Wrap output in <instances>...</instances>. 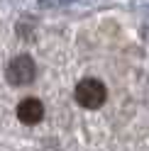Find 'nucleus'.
Segmentation results:
<instances>
[{"mask_svg":"<svg viewBox=\"0 0 149 151\" xmlns=\"http://www.w3.org/2000/svg\"><path fill=\"white\" fill-rule=\"evenodd\" d=\"M73 0H39L42 7H64V5H71Z\"/></svg>","mask_w":149,"mask_h":151,"instance_id":"nucleus-4","label":"nucleus"},{"mask_svg":"<svg viewBox=\"0 0 149 151\" xmlns=\"http://www.w3.org/2000/svg\"><path fill=\"white\" fill-rule=\"evenodd\" d=\"M44 117V105L42 100L37 98H25L20 105H17V119L22 122V124H37V122H42Z\"/></svg>","mask_w":149,"mask_h":151,"instance_id":"nucleus-3","label":"nucleus"},{"mask_svg":"<svg viewBox=\"0 0 149 151\" xmlns=\"http://www.w3.org/2000/svg\"><path fill=\"white\" fill-rule=\"evenodd\" d=\"M73 98H76V102H78L81 107L98 110L105 102V98H108L105 83L98 81V78H83L78 86H76V90H73Z\"/></svg>","mask_w":149,"mask_h":151,"instance_id":"nucleus-1","label":"nucleus"},{"mask_svg":"<svg viewBox=\"0 0 149 151\" xmlns=\"http://www.w3.org/2000/svg\"><path fill=\"white\" fill-rule=\"evenodd\" d=\"M5 76H7V83H10V86L22 88V86H30V83L34 81L37 66H34V61L27 54H20V56H15V59L7 63Z\"/></svg>","mask_w":149,"mask_h":151,"instance_id":"nucleus-2","label":"nucleus"}]
</instances>
